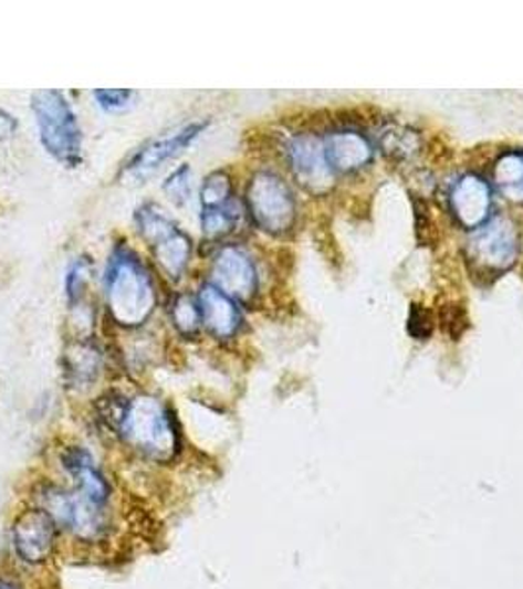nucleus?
<instances>
[{"label":"nucleus","instance_id":"nucleus-1","mask_svg":"<svg viewBox=\"0 0 523 589\" xmlns=\"http://www.w3.org/2000/svg\"><path fill=\"white\" fill-rule=\"evenodd\" d=\"M105 295L111 317L125 328L143 326L158 305L150 270L128 246H116L108 257Z\"/></svg>","mask_w":523,"mask_h":589},{"label":"nucleus","instance_id":"nucleus-2","mask_svg":"<svg viewBox=\"0 0 523 589\" xmlns=\"http://www.w3.org/2000/svg\"><path fill=\"white\" fill-rule=\"evenodd\" d=\"M116 437L154 462H169L179 452V432L171 409L150 393L126 397Z\"/></svg>","mask_w":523,"mask_h":589},{"label":"nucleus","instance_id":"nucleus-3","mask_svg":"<svg viewBox=\"0 0 523 589\" xmlns=\"http://www.w3.org/2000/svg\"><path fill=\"white\" fill-rule=\"evenodd\" d=\"M32 113L44 150L63 166L77 168L83 158V136L72 105L60 91H36Z\"/></svg>","mask_w":523,"mask_h":589},{"label":"nucleus","instance_id":"nucleus-4","mask_svg":"<svg viewBox=\"0 0 523 589\" xmlns=\"http://www.w3.org/2000/svg\"><path fill=\"white\" fill-rule=\"evenodd\" d=\"M134 222L144 242L151 248V254L156 257L164 275L171 282H179L191 262V252H193L189 234L179 229L178 224L154 202L138 207Z\"/></svg>","mask_w":523,"mask_h":589},{"label":"nucleus","instance_id":"nucleus-5","mask_svg":"<svg viewBox=\"0 0 523 589\" xmlns=\"http://www.w3.org/2000/svg\"><path fill=\"white\" fill-rule=\"evenodd\" d=\"M520 250L522 240L514 222L496 217L472 232L464 255L472 272L484 277H500L514 267Z\"/></svg>","mask_w":523,"mask_h":589},{"label":"nucleus","instance_id":"nucleus-6","mask_svg":"<svg viewBox=\"0 0 523 589\" xmlns=\"http://www.w3.org/2000/svg\"><path fill=\"white\" fill-rule=\"evenodd\" d=\"M247 207L258 229L284 236L293 229L297 204L292 189L272 171H258L247 187Z\"/></svg>","mask_w":523,"mask_h":589},{"label":"nucleus","instance_id":"nucleus-7","mask_svg":"<svg viewBox=\"0 0 523 589\" xmlns=\"http://www.w3.org/2000/svg\"><path fill=\"white\" fill-rule=\"evenodd\" d=\"M42 509L55 520L57 527L72 530L81 540H98L107 535L108 520L105 507L87 502L81 493H70L55 485H44L38 493Z\"/></svg>","mask_w":523,"mask_h":589},{"label":"nucleus","instance_id":"nucleus-8","mask_svg":"<svg viewBox=\"0 0 523 589\" xmlns=\"http://www.w3.org/2000/svg\"><path fill=\"white\" fill-rule=\"evenodd\" d=\"M287 168L295 181L313 194H325L335 186V171L328 166L323 138L315 134H295L284 146Z\"/></svg>","mask_w":523,"mask_h":589},{"label":"nucleus","instance_id":"nucleus-9","mask_svg":"<svg viewBox=\"0 0 523 589\" xmlns=\"http://www.w3.org/2000/svg\"><path fill=\"white\" fill-rule=\"evenodd\" d=\"M211 285L237 303H250L258 291V270L242 248L222 246L211 262Z\"/></svg>","mask_w":523,"mask_h":589},{"label":"nucleus","instance_id":"nucleus-10","mask_svg":"<svg viewBox=\"0 0 523 589\" xmlns=\"http://www.w3.org/2000/svg\"><path fill=\"white\" fill-rule=\"evenodd\" d=\"M55 533L57 525L44 509L24 511L12 527L14 550L24 562H45L54 550Z\"/></svg>","mask_w":523,"mask_h":589},{"label":"nucleus","instance_id":"nucleus-11","mask_svg":"<svg viewBox=\"0 0 523 589\" xmlns=\"http://www.w3.org/2000/svg\"><path fill=\"white\" fill-rule=\"evenodd\" d=\"M205 126L207 124L203 123L187 124V126L179 128L176 133L168 134V136L158 138V140L148 141L126 164V176H133L134 179H144V177L151 176L166 161L187 150L193 144V140H197V136L203 133Z\"/></svg>","mask_w":523,"mask_h":589},{"label":"nucleus","instance_id":"nucleus-12","mask_svg":"<svg viewBox=\"0 0 523 589\" xmlns=\"http://www.w3.org/2000/svg\"><path fill=\"white\" fill-rule=\"evenodd\" d=\"M449 211L462 229H480L490 220L492 187L474 173L462 176L449 191Z\"/></svg>","mask_w":523,"mask_h":589},{"label":"nucleus","instance_id":"nucleus-13","mask_svg":"<svg viewBox=\"0 0 523 589\" xmlns=\"http://www.w3.org/2000/svg\"><path fill=\"white\" fill-rule=\"evenodd\" d=\"M197 303L201 308V320L209 335H213L217 340H231L239 335L242 313L237 301L224 295L211 283H205L197 293Z\"/></svg>","mask_w":523,"mask_h":589},{"label":"nucleus","instance_id":"nucleus-14","mask_svg":"<svg viewBox=\"0 0 523 589\" xmlns=\"http://www.w3.org/2000/svg\"><path fill=\"white\" fill-rule=\"evenodd\" d=\"M62 466L72 475L77 493H81L87 502L105 507L108 502V482L105 475L98 472L95 457L91 456L90 450L83 446H70L62 452Z\"/></svg>","mask_w":523,"mask_h":589},{"label":"nucleus","instance_id":"nucleus-15","mask_svg":"<svg viewBox=\"0 0 523 589\" xmlns=\"http://www.w3.org/2000/svg\"><path fill=\"white\" fill-rule=\"evenodd\" d=\"M328 166L335 173H356L373 161V144L355 130H337L323 138Z\"/></svg>","mask_w":523,"mask_h":589},{"label":"nucleus","instance_id":"nucleus-16","mask_svg":"<svg viewBox=\"0 0 523 589\" xmlns=\"http://www.w3.org/2000/svg\"><path fill=\"white\" fill-rule=\"evenodd\" d=\"M103 353L91 340H75L63 354L65 383L75 391H87L103 374Z\"/></svg>","mask_w":523,"mask_h":589},{"label":"nucleus","instance_id":"nucleus-17","mask_svg":"<svg viewBox=\"0 0 523 589\" xmlns=\"http://www.w3.org/2000/svg\"><path fill=\"white\" fill-rule=\"evenodd\" d=\"M492 186L508 201H523V151H508L496 159L492 169Z\"/></svg>","mask_w":523,"mask_h":589},{"label":"nucleus","instance_id":"nucleus-18","mask_svg":"<svg viewBox=\"0 0 523 589\" xmlns=\"http://www.w3.org/2000/svg\"><path fill=\"white\" fill-rule=\"evenodd\" d=\"M242 217V207L239 201L227 202L222 207L201 209V232L211 240L229 236Z\"/></svg>","mask_w":523,"mask_h":589},{"label":"nucleus","instance_id":"nucleus-19","mask_svg":"<svg viewBox=\"0 0 523 589\" xmlns=\"http://www.w3.org/2000/svg\"><path fill=\"white\" fill-rule=\"evenodd\" d=\"M169 318L179 335L186 338L199 335L203 320H201V308L197 303V295H189V293L176 295L169 305Z\"/></svg>","mask_w":523,"mask_h":589},{"label":"nucleus","instance_id":"nucleus-20","mask_svg":"<svg viewBox=\"0 0 523 589\" xmlns=\"http://www.w3.org/2000/svg\"><path fill=\"white\" fill-rule=\"evenodd\" d=\"M380 148L391 159H408L419 150V136L409 128L390 126L380 134Z\"/></svg>","mask_w":523,"mask_h":589},{"label":"nucleus","instance_id":"nucleus-21","mask_svg":"<svg viewBox=\"0 0 523 589\" xmlns=\"http://www.w3.org/2000/svg\"><path fill=\"white\" fill-rule=\"evenodd\" d=\"M234 197H232V181L229 173L213 171L211 176L205 177V181L201 183V191H199L201 209L222 207V204H227Z\"/></svg>","mask_w":523,"mask_h":589},{"label":"nucleus","instance_id":"nucleus-22","mask_svg":"<svg viewBox=\"0 0 523 589\" xmlns=\"http://www.w3.org/2000/svg\"><path fill=\"white\" fill-rule=\"evenodd\" d=\"M91 277V262L87 257H80L73 262L67 277H65V293L72 305H81V301L87 293Z\"/></svg>","mask_w":523,"mask_h":589},{"label":"nucleus","instance_id":"nucleus-23","mask_svg":"<svg viewBox=\"0 0 523 589\" xmlns=\"http://www.w3.org/2000/svg\"><path fill=\"white\" fill-rule=\"evenodd\" d=\"M164 193L176 204H186L191 199V168L187 164L169 173L164 181Z\"/></svg>","mask_w":523,"mask_h":589},{"label":"nucleus","instance_id":"nucleus-24","mask_svg":"<svg viewBox=\"0 0 523 589\" xmlns=\"http://www.w3.org/2000/svg\"><path fill=\"white\" fill-rule=\"evenodd\" d=\"M93 97L97 98L98 106L107 113L123 111L125 106L130 105L134 93L128 88H97L93 91Z\"/></svg>","mask_w":523,"mask_h":589},{"label":"nucleus","instance_id":"nucleus-25","mask_svg":"<svg viewBox=\"0 0 523 589\" xmlns=\"http://www.w3.org/2000/svg\"><path fill=\"white\" fill-rule=\"evenodd\" d=\"M431 328H433V317L426 307L421 305H411V313H409V335L419 340H426L431 336Z\"/></svg>","mask_w":523,"mask_h":589},{"label":"nucleus","instance_id":"nucleus-26","mask_svg":"<svg viewBox=\"0 0 523 589\" xmlns=\"http://www.w3.org/2000/svg\"><path fill=\"white\" fill-rule=\"evenodd\" d=\"M14 133H17V120L9 113L0 111V140H7Z\"/></svg>","mask_w":523,"mask_h":589},{"label":"nucleus","instance_id":"nucleus-27","mask_svg":"<svg viewBox=\"0 0 523 589\" xmlns=\"http://www.w3.org/2000/svg\"><path fill=\"white\" fill-rule=\"evenodd\" d=\"M0 589H17V588H14V583H10V581L0 580Z\"/></svg>","mask_w":523,"mask_h":589}]
</instances>
